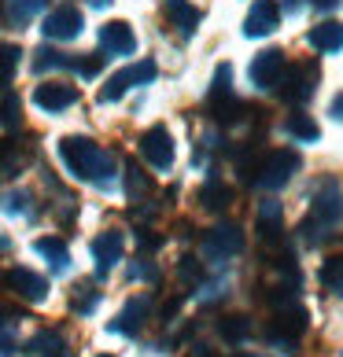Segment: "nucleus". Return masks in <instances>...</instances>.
Listing matches in <instances>:
<instances>
[{
    "mask_svg": "<svg viewBox=\"0 0 343 357\" xmlns=\"http://www.w3.org/2000/svg\"><path fill=\"white\" fill-rule=\"evenodd\" d=\"M59 158L63 166H67V174L78 177V181H92L100 184V188H108L111 177H115V155L103 151L100 144H92L85 137H67L59 140Z\"/></svg>",
    "mask_w": 343,
    "mask_h": 357,
    "instance_id": "nucleus-1",
    "label": "nucleus"
},
{
    "mask_svg": "<svg viewBox=\"0 0 343 357\" xmlns=\"http://www.w3.org/2000/svg\"><path fill=\"white\" fill-rule=\"evenodd\" d=\"M295 169H299V151L277 148V151H266L251 166V181H255V188H262V192H277V188H284V184L292 181Z\"/></svg>",
    "mask_w": 343,
    "mask_h": 357,
    "instance_id": "nucleus-2",
    "label": "nucleus"
},
{
    "mask_svg": "<svg viewBox=\"0 0 343 357\" xmlns=\"http://www.w3.org/2000/svg\"><path fill=\"white\" fill-rule=\"evenodd\" d=\"M318 82H321V70H318V63H314V59L292 63V67H284V74L277 77L284 103H307L314 96V89H318Z\"/></svg>",
    "mask_w": 343,
    "mask_h": 357,
    "instance_id": "nucleus-3",
    "label": "nucleus"
},
{
    "mask_svg": "<svg viewBox=\"0 0 343 357\" xmlns=\"http://www.w3.org/2000/svg\"><path fill=\"white\" fill-rule=\"evenodd\" d=\"M307 310L299 306V302H284V306H277V321L270 324V339H273V347L277 350H284V354H292L295 350V342L299 335L307 332Z\"/></svg>",
    "mask_w": 343,
    "mask_h": 357,
    "instance_id": "nucleus-4",
    "label": "nucleus"
},
{
    "mask_svg": "<svg viewBox=\"0 0 343 357\" xmlns=\"http://www.w3.org/2000/svg\"><path fill=\"white\" fill-rule=\"evenodd\" d=\"M244 250V232L240 225H214L207 236H203V258L210 261H226V258H236Z\"/></svg>",
    "mask_w": 343,
    "mask_h": 357,
    "instance_id": "nucleus-5",
    "label": "nucleus"
},
{
    "mask_svg": "<svg viewBox=\"0 0 343 357\" xmlns=\"http://www.w3.org/2000/svg\"><path fill=\"white\" fill-rule=\"evenodd\" d=\"M148 82H155V63L140 59V63H133V67L118 70L115 77H108V85L100 89V103H115L122 92H129L133 85H148Z\"/></svg>",
    "mask_w": 343,
    "mask_h": 357,
    "instance_id": "nucleus-6",
    "label": "nucleus"
},
{
    "mask_svg": "<svg viewBox=\"0 0 343 357\" xmlns=\"http://www.w3.org/2000/svg\"><path fill=\"white\" fill-rule=\"evenodd\" d=\"M140 155L148 158L152 169H170L174 166V137L166 133V126H152L148 133H140Z\"/></svg>",
    "mask_w": 343,
    "mask_h": 357,
    "instance_id": "nucleus-7",
    "label": "nucleus"
},
{
    "mask_svg": "<svg viewBox=\"0 0 343 357\" xmlns=\"http://www.w3.org/2000/svg\"><path fill=\"white\" fill-rule=\"evenodd\" d=\"M41 33L48 37V41H74V37L82 33V11L71 8V4L48 11L45 22H41Z\"/></svg>",
    "mask_w": 343,
    "mask_h": 357,
    "instance_id": "nucleus-8",
    "label": "nucleus"
},
{
    "mask_svg": "<svg viewBox=\"0 0 343 357\" xmlns=\"http://www.w3.org/2000/svg\"><path fill=\"white\" fill-rule=\"evenodd\" d=\"M314 218H318L321 225H340L343 221V188L336 181H321L318 192H314Z\"/></svg>",
    "mask_w": 343,
    "mask_h": 357,
    "instance_id": "nucleus-9",
    "label": "nucleus"
},
{
    "mask_svg": "<svg viewBox=\"0 0 343 357\" xmlns=\"http://www.w3.org/2000/svg\"><path fill=\"white\" fill-rule=\"evenodd\" d=\"M34 103L48 114H59V111H67V107L78 103V89L63 85V82H45V85L34 89Z\"/></svg>",
    "mask_w": 343,
    "mask_h": 357,
    "instance_id": "nucleus-10",
    "label": "nucleus"
},
{
    "mask_svg": "<svg viewBox=\"0 0 343 357\" xmlns=\"http://www.w3.org/2000/svg\"><path fill=\"white\" fill-rule=\"evenodd\" d=\"M284 52L281 48H266V52H258V56L251 59V85L255 89H273L277 85V77L284 74Z\"/></svg>",
    "mask_w": 343,
    "mask_h": 357,
    "instance_id": "nucleus-11",
    "label": "nucleus"
},
{
    "mask_svg": "<svg viewBox=\"0 0 343 357\" xmlns=\"http://www.w3.org/2000/svg\"><path fill=\"white\" fill-rule=\"evenodd\" d=\"M122 250H126V236H122V232H115V229L100 232L96 240H92V258H96V273H100V276H103V273H111L118 261H122Z\"/></svg>",
    "mask_w": 343,
    "mask_h": 357,
    "instance_id": "nucleus-12",
    "label": "nucleus"
},
{
    "mask_svg": "<svg viewBox=\"0 0 343 357\" xmlns=\"http://www.w3.org/2000/svg\"><path fill=\"white\" fill-rule=\"evenodd\" d=\"M100 48L108 56H133L137 52V33L129 30V22H103L100 26Z\"/></svg>",
    "mask_w": 343,
    "mask_h": 357,
    "instance_id": "nucleus-13",
    "label": "nucleus"
},
{
    "mask_svg": "<svg viewBox=\"0 0 343 357\" xmlns=\"http://www.w3.org/2000/svg\"><path fill=\"white\" fill-rule=\"evenodd\" d=\"M148 317H152V295H137V298H129L126 306H122V313H118L115 321H111V332L137 335Z\"/></svg>",
    "mask_w": 343,
    "mask_h": 357,
    "instance_id": "nucleus-14",
    "label": "nucleus"
},
{
    "mask_svg": "<svg viewBox=\"0 0 343 357\" xmlns=\"http://www.w3.org/2000/svg\"><path fill=\"white\" fill-rule=\"evenodd\" d=\"M277 26H281V8H277L273 0H255L251 11H247L244 33H247V37H270Z\"/></svg>",
    "mask_w": 343,
    "mask_h": 357,
    "instance_id": "nucleus-15",
    "label": "nucleus"
},
{
    "mask_svg": "<svg viewBox=\"0 0 343 357\" xmlns=\"http://www.w3.org/2000/svg\"><path fill=\"white\" fill-rule=\"evenodd\" d=\"M4 280L15 287V295L26 298V302H45V295H48V280L37 276L34 269H11Z\"/></svg>",
    "mask_w": 343,
    "mask_h": 357,
    "instance_id": "nucleus-16",
    "label": "nucleus"
},
{
    "mask_svg": "<svg viewBox=\"0 0 343 357\" xmlns=\"http://www.w3.org/2000/svg\"><path fill=\"white\" fill-rule=\"evenodd\" d=\"M163 4H166V19L181 30V37H192L196 26H200V11L189 0H163Z\"/></svg>",
    "mask_w": 343,
    "mask_h": 357,
    "instance_id": "nucleus-17",
    "label": "nucleus"
},
{
    "mask_svg": "<svg viewBox=\"0 0 343 357\" xmlns=\"http://www.w3.org/2000/svg\"><path fill=\"white\" fill-rule=\"evenodd\" d=\"M310 45L318 48V52H325V56L340 52V48H343V22L328 19V22H321V26H314V30H310Z\"/></svg>",
    "mask_w": 343,
    "mask_h": 357,
    "instance_id": "nucleus-18",
    "label": "nucleus"
},
{
    "mask_svg": "<svg viewBox=\"0 0 343 357\" xmlns=\"http://www.w3.org/2000/svg\"><path fill=\"white\" fill-rule=\"evenodd\" d=\"M26 354L30 357H67V339L59 332H37L26 342Z\"/></svg>",
    "mask_w": 343,
    "mask_h": 357,
    "instance_id": "nucleus-19",
    "label": "nucleus"
},
{
    "mask_svg": "<svg viewBox=\"0 0 343 357\" xmlns=\"http://www.w3.org/2000/svg\"><path fill=\"white\" fill-rule=\"evenodd\" d=\"M34 250L41 258H48V266L56 269V273H63V269L71 266V250H67V243H63V240H56V236H41V240L34 243Z\"/></svg>",
    "mask_w": 343,
    "mask_h": 357,
    "instance_id": "nucleus-20",
    "label": "nucleus"
},
{
    "mask_svg": "<svg viewBox=\"0 0 343 357\" xmlns=\"http://www.w3.org/2000/svg\"><path fill=\"white\" fill-rule=\"evenodd\" d=\"M284 133L292 137V140L314 144V140L321 137V129H318V122H314L310 114H302V111H299V114H288V118H284Z\"/></svg>",
    "mask_w": 343,
    "mask_h": 357,
    "instance_id": "nucleus-21",
    "label": "nucleus"
},
{
    "mask_svg": "<svg viewBox=\"0 0 343 357\" xmlns=\"http://www.w3.org/2000/svg\"><path fill=\"white\" fill-rule=\"evenodd\" d=\"M41 8H45V0H4V8H0V11H4V19L11 26H26Z\"/></svg>",
    "mask_w": 343,
    "mask_h": 357,
    "instance_id": "nucleus-22",
    "label": "nucleus"
},
{
    "mask_svg": "<svg viewBox=\"0 0 343 357\" xmlns=\"http://www.w3.org/2000/svg\"><path fill=\"white\" fill-rule=\"evenodd\" d=\"M200 203H203V210H226L233 203V192L221 181H207L200 188Z\"/></svg>",
    "mask_w": 343,
    "mask_h": 357,
    "instance_id": "nucleus-23",
    "label": "nucleus"
},
{
    "mask_svg": "<svg viewBox=\"0 0 343 357\" xmlns=\"http://www.w3.org/2000/svg\"><path fill=\"white\" fill-rule=\"evenodd\" d=\"M74 59H67L63 52L56 48H37L34 52V74H45V70H67Z\"/></svg>",
    "mask_w": 343,
    "mask_h": 357,
    "instance_id": "nucleus-24",
    "label": "nucleus"
},
{
    "mask_svg": "<svg viewBox=\"0 0 343 357\" xmlns=\"http://www.w3.org/2000/svg\"><path fill=\"white\" fill-rule=\"evenodd\" d=\"M126 192H129V199H137V203H144L148 192H152V181H148L144 169H137V162L126 166Z\"/></svg>",
    "mask_w": 343,
    "mask_h": 357,
    "instance_id": "nucleus-25",
    "label": "nucleus"
},
{
    "mask_svg": "<svg viewBox=\"0 0 343 357\" xmlns=\"http://www.w3.org/2000/svg\"><path fill=\"white\" fill-rule=\"evenodd\" d=\"M218 332H221L226 342H244L247 335H251V321H247L244 313H233V317H226V321L218 324Z\"/></svg>",
    "mask_w": 343,
    "mask_h": 357,
    "instance_id": "nucleus-26",
    "label": "nucleus"
},
{
    "mask_svg": "<svg viewBox=\"0 0 343 357\" xmlns=\"http://www.w3.org/2000/svg\"><path fill=\"white\" fill-rule=\"evenodd\" d=\"M19 56L22 52L15 45H0V89L11 85V77H15V70H19Z\"/></svg>",
    "mask_w": 343,
    "mask_h": 357,
    "instance_id": "nucleus-27",
    "label": "nucleus"
},
{
    "mask_svg": "<svg viewBox=\"0 0 343 357\" xmlns=\"http://www.w3.org/2000/svg\"><path fill=\"white\" fill-rule=\"evenodd\" d=\"M0 126L4 129H19L22 126V103L15 92H8L4 100H0Z\"/></svg>",
    "mask_w": 343,
    "mask_h": 357,
    "instance_id": "nucleus-28",
    "label": "nucleus"
},
{
    "mask_svg": "<svg viewBox=\"0 0 343 357\" xmlns=\"http://www.w3.org/2000/svg\"><path fill=\"white\" fill-rule=\"evenodd\" d=\"M321 284L333 291V295H343V258H328L321 266Z\"/></svg>",
    "mask_w": 343,
    "mask_h": 357,
    "instance_id": "nucleus-29",
    "label": "nucleus"
},
{
    "mask_svg": "<svg viewBox=\"0 0 343 357\" xmlns=\"http://www.w3.org/2000/svg\"><path fill=\"white\" fill-rule=\"evenodd\" d=\"M96 302H100V291H92L89 284H82V287H74L71 310L74 313H92V310H96Z\"/></svg>",
    "mask_w": 343,
    "mask_h": 357,
    "instance_id": "nucleus-30",
    "label": "nucleus"
},
{
    "mask_svg": "<svg viewBox=\"0 0 343 357\" xmlns=\"http://www.w3.org/2000/svg\"><path fill=\"white\" fill-rule=\"evenodd\" d=\"M22 162H26V151L19 148V144H8V148L0 151V169H4L8 177H11V174H19Z\"/></svg>",
    "mask_w": 343,
    "mask_h": 357,
    "instance_id": "nucleus-31",
    "label": "nucleus"
},
{
    "mask_svg": "<svg viewBox=\"0 0 343 357\" xmlns=\"http://www.w3.org/2000/svg\"><path fill=\"white\" fill-rule=\"evenodd\" d=\"M177 273H181V284H189V287H200L203 284V266L196 258H181Z\"/></svg>",
    "mask_w": 343,
    "mask_h": 357,
    "instance_id": "nucleus-32",
    "label": "nucleus"
},
{
    "mask_svg": "<svg viewBox=\"0 0 343 357\" xmlns=\"http://www.w3.org/2000/svg\"><path fill=\"white\" fill-rule=\"evenodd\" d=\"M103 59H108V56H85V59H74V63H71V70H78L82 77H96L100 67H103Z\"/></svg>",
    "mask_w": 343,
    "mask_h": 357,
    "instance_id": "nucleus-33",
    "label": "nucleus"
},
{
    "mask_svg": "<svg viewBox=\"0 0 343 357\" xmlns=\"http://www.w3.org/2000/svg\"><path fill=\"white\" fill-rule=\"evenodd\" d=\"M129 280H148V284H155V280H159V269H155L152 261H133V266H129Z\"/></svg>",
    "mask_w": 343,
    "mask_h": 357,
    "instance_id": "nucleus-34",
    "label": "nucleus"
},
{
    "mask_svg": "<svg viewBox=\"0 0 343 357\" xmlns=\"http://www.w3.org/2000/svg\"><path fill=\"white\" fill-rule=\"evenodd\" d=\"M325 229H328V225H321L318 218H314V221H302V240L318 247V243L325 240Z\"/></svg>",
    "mask_w": 343,
    "mask_h": 357,
    "instance_id": "nucleus-35",
    "label": "nucleus"
},
{
    "mask_svg": "<svg viewBox=\"0 0 343 357\" xmlns=\"http://www.w3.org/2000/svg\"><path fill=\"white\" fill-rule=\"evenodd\" d=\"M8 206H11V214H26L30 210V192H11Z\"/></svg>",
    "mask_w": 343,
    "mask_h": 357,
    "instance_id": "nucleus-36",
    "label": "nucleus"
},
{
    "mask_svg": "<svg viewBox=\"0 0 343 357\" xmlns=\"http://www.w3.org/2000/svg\"><path fill=\"white\" fill-rule=\"evenodd\" d=\"M137 243L152 250V247H159V236H148V232H137Z\"/></svg>",
    "mask_w": 343,
    "mask_h": 357,
    "instance_id": "nucleus-37",
    "label": "nucleus"
},
{
    "mask_svg": "<svg viewBox=\"0 0 343 357\" xmlns=\"http://www.w3.org/2000/svg\"><path fill=\"white\" fill-rule=\"evenodd\" d=\"M310 4L318 11H333V8H340V0H310Z\"/></svg>",
    "mask_w": 343,
    "mask_h": 357,
    "instance_id": "nucleus-38",
    "label": "nucleus"
},
{
    "mask_svg": "<svg viewBox=\"0 0 343 357\" xmlns=\"http://www.w3.org/2000/svg\"><path fill=\"white\" fill-rule=\"evenodd\" d=\"M333 118H340V122H343V92L333 100Z\"/></svg>",
    "mask_w": 343,
    "mask_h": 357,
    "instance_id": "nucleus-39",
    "label": "nucleus"
},
{
    "mask_svg": "<svg viewBox=\"0 0 343 357\" xmlns=\"http://www.w3.org/2000/svg\"><path fill=\"white\" fill-rule=\"evenodd\" d=\"M4 250H11V240H8V236H0V255H4Z\"/></svg>",
    "mask_w": 343,
    "mask_h": 357,
    "instance_id": "nucleus-40",
    "label": "nucleus"
},
{
    "mask_svg": "<svg viewBox=\"0 0 343 357\" xmlns=\"http://www.w3.org/2000/svg\"><path fill=\"white\" fill-rule=\"evenodd\" d=\"M89 4H92V8H108L111 0H89Z\"/></svg>",
    "mask_w": 343,
    "mask_h": 357,
    "instance_id": "nucleus-41",
    "label": "nucleus"
},
{
    "mask_svg": "<svg viewBox=\"0 0 343 357\" xmlns=\"http://www.w3.org/2000/svg\"><path fill=\"white\" fill-rule=\"evenodd\" d=\"M0 324H4V306H0Z\"/></svg>",
    "mask_w": 343,
    "mask_h": 357,
    "instance_id": "nucleus-42",
    "label": "nucleus"
},
{
    "mask_svg": "<svg viewBox=\"0 0 343 357\" xmlns=\"http://www.w3.org/2000/svg\"><path fill=\"white\" fill-rule=\"evenodd\" d=\"M96 357H115V354H96Z\"/></svg>",
    "mask_w": 343,
    "mask_h": 357,
    "instance_id": "nucleus-43",
    "label": "nucleus"
}]
</instances>
